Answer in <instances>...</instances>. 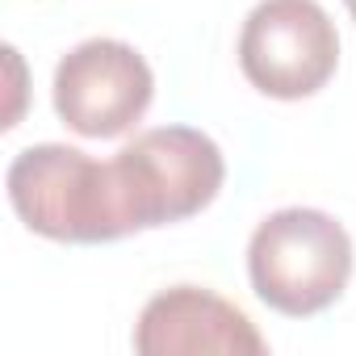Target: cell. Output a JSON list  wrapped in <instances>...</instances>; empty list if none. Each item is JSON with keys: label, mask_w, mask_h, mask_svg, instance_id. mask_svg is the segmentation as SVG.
I'll use <instances>...</instances> for the list:
<instances>
[{"label": "cell", "mask_w": 356, "mask_h": 356, "mask_svg": "<svg viewBox=\"0 0 356 356\" xmlns=\"http://www.w3.org/2000/svg\"><path fill=\"white\" fill-rule=\"evenodd\" d=\"M5 189L13 214L26 231L51 243H118L130 231L113 163L92 159L67 143H38L13 155L5 172Z\"/></svg>", "instance_id": "cell-1"}, {"label": "cell", "mask_w": 356, "mask_h": 356, "mask_svg": "<svg viewBox=\"0 0 356 356\" xmlns=\"http://www.w3.org/2000/svg\"><path fill=\"white\" fill-rule=\"evenodd\" d=\"M348 227L314 206L268 214L248 239V277L256 298L285 318H314L335 306L352 281Z\"/></svg>", "instance_id": "cell-2"}, {"label": "cell", "mask_w": 356, "mask_h": 356, "mask_svg": "<svg viewBox=\"0 0 356 356\" xmlns=\"http://www.w3.org/2000/svg\"><path fill=\"white\" fill-rule=\"evenodd\" d=\"M109 163L134 235L197 218L214 206L227 181L222 147L193 126H151L134 134Z\"/></svg>", "instance_id": "cell-3"}, {"label": "cell", "mask_w": 356, "mask_h": 356, "mask_svg": "<svg viewBox=\"0 0 356 356\" xmlns=\"http://www.w3.org/2000/svg\"><path fill=\"white\" fill-rule=\"evenodd\" d=\"M339 34L318 0H260L239 30V72L273 101H306L331 84Z\"/></svg>", "instance_id": "cell-4"}, {"label": "cell", "mask_w": 356, "mask_h": 356, "mask_svg": "<svg viewBox=\"0 0 356 356\" xmlns=\"http://www.w3.org/2000/svg\"><path fill=\"white\" fill-rule=\"evenodd\" d=\"M155 97L151 63L122 38H88L72 47L51 80L55 113L80 138L130 134Z\"/></svg>", "instance_id": "cell-5"}, {"label": "cell", "mask_w": 356, "mask_h": 356, "mask_svg": "<svg viewBox=\"0 0 356 356\" xmlns=\"http://www.w3.org/2000/svg\"><path fill=\"white\" fill-rule=\"evenodd\" d=\"M134 352L143 356H185V352L264 356L268 339L222 293L202 289V285H172V289H159L143 306L134 323Z\"/></svg>", "instance_id": "cell-6"}, {"label": "cell", "mask_w": 356, "mask_h": 356, "mask_svg": "<svg viewBox=\"0 0 356 356\" xmlns=\"http://www.w3.org/2000/svg\"><path fill=\"white\" fill-rule=\"evenodd\" d=\"M5 59L13 67V109L5 113V130H13L17 118H22V55H17V47H5Z\"/></svg>", "instance_id": "cell-7"}, {"label": "cell", "mask_w": 356, "mask_h": 356, "mask_svg": "<svg viewBox=\"0 0 356 356\" xmlns=\"http://www.w3.org/2000/svg\"><path fill=\"white\" fill-rule=\"evenodd\" d=\"M343 9H348V17L356 22V0H343Z\"/></svg>", "instance_id": "cell-8"}]
</instances>
